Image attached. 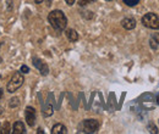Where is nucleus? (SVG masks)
I'll return each mask as SVG.
<instances>
[{"label":"nucleus","mask_w":159,"mask_h":134,"mask_svg":"<svg viewBox=\"0 0 159 134\" xmlns=\"http://www.w3.org/2000/svg\"><path fill=\"white\" fill-rule=\"evenodd\" d=\"M48 21L52 24V27L57 31H64L67 24V19H66L65 14L60 10H53L48 15Z\"/></svg>","instance_id":"f257e3e1"},{"label":"nucleus","mask_w":159,"mask_h":134,"mask_svg":"<svg viewBox=\"0 0 159 134\" xmlns=\"http://www.w3.org/2000/svg\"><path fill=\"white\" fill-rule=\"evenodd\" d=\"M23 82H25V79H23V76H22V72H15L14 76L11 77L10 82L7 83V87H6L7 92H9V93L16 92L21 85L23 84Z\"/></svg>","instance_id":"f03ea898"},{"label":"nucleus","mask_w":159,"mask_h":134,"mask_svg":"<svg viewBox=\"0 0 159 134\" xmlns=\"http://www.w3.org/2000/svg\"><path fill=\"white\" fill-rule=\"evenodd\" d=\"M142 23L144 27L151 29H159V17L153 12H148L142 17Z\"/></svg>","instance_id":"7ed1b4c3"},{"label":"nucleus","mask_w":159,"mask_h":134,"mask_svg":"<svg viewBox=\"0 0 159 134\" xmlns=\"http://www.w3.org/2000/svg\"><path fill=\"white\" fill-rule=\"evenodd\" d=\"M82 127L84 133H97L99 129V122L97 119H84Z\"/></svg>","instance_id":"20e7f679"},{"label":"nucleus","mask_w":159,"mask_h":134,"mask_svg":"<svg viewBox=\"0 0 159 134\" xmlns=\"http://www.w3.org/2000/svg\"><path fill=\"white\" fill-rule=\"evenodd\" d=\"M53 101H54V97H53L52 94H49L45 104H44V106H43V115L45 116V117L52 116L53 112H54V102Z\"/></svg>","instance_id":"39448f33"},{"label":"nucleus","mask_w":159,"mask_h":134,"mask_svg":"<svg viewBox=\"0 0 159 134\" xmlns=\"http://www.w3.org/2000/svg\"><path fill=\"white\" fill-rule=\"evenodd\" d=\"M32 62H33V66L39 71L42 76H47V75L49 73V67H48V65H47L45 62H43L40 58H33Z\"/></svg>","instance_id":"423d86ee"},{"label":"nucleus","mask_w":159,"mask_h":134,"mask_svg":"<svg viewBox=\"0 0 159 134\" xmlns=\"http://www.w3.org/2000/svg\"><path fill=\"white\" fill-rule=\"evenodd\" d=\"M25 118L27 121V124L30 127H33L34 123H36V110L31 106L26 107V111H25Z\"/></svg>","instance_id":"0eeeda50"},{"label":"nucleus","mask_w":159,"mask_h":134,"mask_svg":"<svg viewBox=\"0 0 159 134\" xmlns=\"http://www.w3.org/2000/svg\"><path fill=\"white\" fill-rule=\"evenodd\" d=\"M121 24H122V27L125 29L131 31V29H134L136 27V21H135V19H132V17H126V19H124L121 21Z\"/></svg>","instance_id":"6e6552de"},{"label":"nucleus","mask_w":159,"mask_h":134,"mask_svg":"<svg viewBox=\"0 0 159 134\" xmlns=\"http://www.w3.org/2000/svg\"><path fill=\"white\" fill-rule=\"evenodd\" d=\"M12 132H14V134H23V133H26V128H25L23 122H21V121L15 122V123H14V127H12Z\"/></svg>","instance_id":"1a4fd4ad"},{"label":"nucleus","mask_w":159,"mask_h":134,"mask_svg":"<svg viewBox=\"0 0 159 134\" xmlns=\"http://www.w3.org/2000/svg\"><path fill=\"white\" fill-rule=\"evenodd\" d=\"M149 45L152 49H158L159 48V33H153L149 38Z\"/></svg>","instance_id":"9d476101"},{"label":"nucleus","mask_w":159,"mask_h":134,"mask_svg":"<svg viewBox=\"0 0 159 134\" xmlns=\"http://www.w3.org/2000/svg\"><path fill=\"white\" fill-rule=\"evenodd\" d=\"M66 133H67V129H66V127H65L64 124H61V123L55 124V126L52 128V134H66Z\"/></svg>","instance_id":"9b49d317"},{"label":"nucleus","mask_w":159,"mask_h":134,"mask_svg":"<svg viewBox=\"0 0 159 134\" xmlns=\"http://www.w3.org/2000/svg\"><path fill=\"white\" fill-rule=\"evenodd\" d=\"M65 34H66V37L70 41H77L79 40V33L75 29H67Z\"/></svg>","instance_id":"f8f14e48"},{"label":"nucleus","mask_w":159,"mask_h":134,"mask_svg":"<svg viewBox=\"0 0 159 134\" xmlns=\"http://www.w3.org/2000/svg\"><path fill=\"white\" fill-rule=\"evenodd\" d=\"M19 105H20V99H19V97H12V99H10V101H9V106H10L11 109L17 107Z\"/></svg>","instance_id":"ddd939ff"},{"label":"nucleus","mask_w":159,"mask_h":134,"mask_svg":"<svg viewBox=\"0 0 159 134\" xmlns=\"http://www.w3.org/2000/svg\"><path fill=\"white\" fill-rule=\"evenodd\" d=\"M124 2H125L127 6H136L139 2V0H124Z\"/></svg>","instance_id":"4468645a"},{"label":"nucleus","mask_w":159,"mask_h":134,"mask_svg":"<svg viewBox=\"0 0 159 134\" xmlns=\"http://www.w3.org/2000/svg\"><path fill=\"white\" fill-rule=\"evenodd\" d=\"M148 129H149V132H151V133H158V128H157L152 122L148 124Z\"/></svg>","instance_id":"2eb2a0df"},{"label":"nucleus","mask_w":159,"mask_h":134,"mask_svg":"<svg viewBox=\"0 0 159 134\" xmlns=\"http://www.w3.org/2000/svg\"><path fill=\"white\" fill-rule=\"evenodd\" d=\"M93 1H96V0H79V5L80 6H86V5H88Z\"/></svg>","instance_id":"dca6fc26"},{"label":"nucleus","mask_w":159,"mask_h":134,"mask_svg":"<svg viewBox=\"0 0 159 134\" xmlns=\"http://www.w3.org/2000/svg\"><path fill=\"white\" fill-rule=\"evenodd\" d=\"M1 133L4 134H6V133H10V128H9V123H7V122H6V123H5V127H2V131H1Z\"/></svg>","instance_id":"f3484780"},{"label":"nucleus","mask_w":159,"mask_h":134,"mask_svg":"<svg viewBox=\"0 0 159 134\" xmlns=\"http://www.w3.org/2000/svg\"><path fill=\"white\" fill-rule=\"evenodd\" d=\"M82 16L83 17H87V19H92L93 17V14L91 11H86V12H82Z\"/></svg>","instance_id":"a211bd4d"},{"label":"nucleus","mask_w":159,"mask_h":134,"mask_svg":"<svg viewBox=\"0 0 159 134\" xmlns=\"http://www.w3.org/2000/svg\"><path fill=\"white\" fill-rule=\"evenodd\" d=\"M21 72H22V73H28V72H30V68H28L26 65H23V66H21Z\"/></svg>","instance_id":"6ab92c4d"},{"label":"nucleus","mask_w":159,"mask_h":134,"mask_svg":"<svg viewBox=\"0 0 159 134\" xmlns=\"http://www.w3.org/2000/svg\"><path fill=\"white\" fill-rule=\"evenodd\" d=\"M65 1H66V4H67V5H70V6L75 4V0H65Z\"/></svg>","instance_id":"aec40b11"},{"label":"nucleus","mask_w":159,"mask_h":134,"mask_svg":"<svg viewBox=\"0 0 159 134\" xmlns=\"http://www.w3.org/2000/svg\"><path fill=\"white\" fill-rule=\"evenodd\" d=\"M43 1H44V0H34L36 4H40V2H43Z\"/></svg>","instance_id":"412c9836"},{"label":"nucleus","mask_w":159,"mask_h":134,"mask_svg":"<svg viewBox=\"0 0 159 134\" xmlns=\"http://www.w3.org/2000/svg\"><path fill=\"white\" fill-rule=\"evenodd\" d=\"M1 97H2V89L0 88V99H1Z\"/></svg>","instance_id":"4be33fe9"},{"label":"nucleus","mask_w":159,"mask_h":134,"mask_svg":"<svg viewBox=\"0 0 159 134\" xmlns=\"http://www.w3.org/2000/svg\"><path fill=\"white\" fill-rule=\"evenodd\" d=\"M38 133H39V134L43 133V131H42V128H39V129H38Z\"/></svg>","instance_id":"5701e85b"},{"label":"nucleus","mask_w":159,"mask_h":134,"mask_svg":"<svg viewBox=\"0 0 159 134\" xmlns=\"http://www.w3.org/2000/svg\"><path fill=\"white\" fill-rule=\"evenodd\" d=\"M107 1H111V0H107Z\"/></svg>","instance_id":"b1692460"},{"label":"nucleus","mask_w":159,"mask_h":134,"mask_svg":"<svg viewBox=\"0 0 159 134\" xmlns=\"http://www.w3.org/2000/svg\"><path fill=\"white\" fill-rule=\"evenodd\" d=\"M0 62H1V58H0Z\"/></svg>","instance_id":"393cba45"}]
</instances>
